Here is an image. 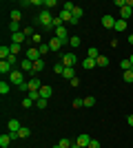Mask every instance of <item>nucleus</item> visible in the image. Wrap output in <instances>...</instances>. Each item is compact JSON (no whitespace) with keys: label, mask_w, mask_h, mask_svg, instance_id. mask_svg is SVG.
Listing matches in <instances>:
<instances>
[{"label":"nucleus","mask_w":133,"mask_h":148,"mask_svg":"<svg viewBox=\"0 0 133 148\" xmlns=\"http://www.w3.org/2000/svg\"><path fill=\"white\" fill-rule=\"evenodd\" d=\"M62 44H64L62 40H58V38L53 36V40H49V49L51 51H60V49H62Z\"/></svg>","instance_id":"obj_15"},{"label":"nucleus","mask_w":133,"mask_h":148,"mask_svg":"<svg viewBox=\"0 0 133 148\" xmlns=\"http://www.w3.org/2000/svg\"><path fill=\"white\" fill-rule=\"evenodd\" d=\"M27 84H29V93H31V91H40V88H42V84H40V77H31Z\"/></svg>","instance_id":"obj_10"},{"label":"nucleus","mask_w":133,"mask_h":148,"mask_svg":"<svg viewBox=\"0 0 133 148\" xmlns=\"http://www.w3.org/2000/svg\"><path fill=\"white\" fill-rule=\"evenodd\" d=\"M87 58H91V60H98V58H100V51L95 49V47H91V49L87 51Z\"/></svg>","instance_id":"obj_25"},{"label":"nucleus","mask_w":133,"mask_h":148,"mask_svg":"<svg viewBox=\"0 0 133 148\" xmlns=\"http://www.w3.org/2000/svg\"><path fill=\"white\" fill-rule=\"evenodd\" d=\"M95 62H98V66H109V58L107 56H100Z\"/></svg>","instance_id":"obj_35"},{"label":"nucleus","mask_w":133,"mask_h":148,"mask_svg":"<svg viewBox=\"0 0 133 148\" xmlns=\"http://www.w3.org/2000/svg\"><path fill=\"white\" fill-rule=\"evenodd\" d=\"M9 144H11V135H9V133H2V135H0V146H9Z\"/></svg>","instance_id":"obj_23"},{"label":"nucleus","mask_w":133,"mask_h":148,"mask_svg":"<svg viewBox=\"0 0 133 148\" xmlns=\"http://www.w3.org/2000/svg\"><path fill=\"white\" fill-rule=\"evenodd\" d=\"M58 146H60V148H71V146H73V142L64 137V139H60V142H58Z\"/></svg>","instance_id":"obj_32"},{"label":"nucleus","mask_w":133,"mask_h":148,"mask_svg":"<svg viewBox=\"0 0 133 148\" xmlns=\"http://www.w3.org/2000/svg\"><path fill=\"white\" fill-rule=\"evenodd\" d=\"M89 142H91V137H89L87 133H80V135L76 137V144H78L80 148H87V146H89Z\"/></svg>","instance_id":"obj_6"},{"label":"nucleus","mask_w":133,"mask_h":148,"mask_svg":"<svg viewBox=\"0 0 133 148\" xmlns=\"http://www.w3.org/2000/svg\"><path fill=\"white\" fill-rule=\"evenodd\" d=\"M82 106H84V99L82 97H76V99H73V108H82Z\"/></svg>","instance_id":"obj_41"},{"label":"nucleus","mask_w":133,"mask_h":148,"mask_svg":"<svg viewBox=\"0 0 133 148\" xmlns=\"http://www.w3.org/2000/svg\"><path fill=\"white\" fill-rule=\"evenodd\" d=\"M7 77H9V82H11L13 86H22V84H25V80H22V71H16V69H13Z\"/></svg>","instance_id":"obj_2"},{"label":"nucleus","mask_w":133,"mask_h":148,"mask_svg":"<svg viewBox=\"0 0 133 148\" xmlns=\"http://www.w3.org/2000/svg\"><path fill=\"white\" fill-rule=\"evenodd\" d=\"M51 95H53V88H51L49 84H42V88H40V97H42V99H49Z\"/></svg>","instance_id":"obj_11"},{"label":"nucleus","mask_w":133,"mask_h":148,"mask_svg":"<svg viewBox=\"0 0 133 148\" xmlns=\"http://www.w3.org/2000/svg\"><path fill=\"white\" fill-rule=\"evenodd\" d=\"M51 7H56V0H44V9H47V11H49Z\"/></svg>","instance_id":"obj_43"},{"label":"nucleus","mask_w":133,"mask_h":148,"mask_svg":"<svg viewBox=\"0 0 133 148\" xmlns=\"http://www.w3.org/2000/svg\"><path fill=\"white\" fill-rule=\"evenodd\" d=\"M22 33H25L27 38H33V36H36V33H33V27H25V29H22Z\"/></svg>","instance_id":"obj_42"},{"label":"nucleus","mask_w":133,"mask_h":148,"mask_svg":"<svg viewBox=\"0 0 133 148\" xmlns=\"http://www.w3.org/2000/svg\"><path fill=\"white\" fill-rule=\"evenodd\" d=\"M53 148H60V146H58V144H56V146H53Z\"/></svg>","instance_id":"obj_55"},{"label":"nucleus","mask_w":133,"mask_h":148,"mask_svg":"<svg viewBox=\"0 0 133 148\" xmlns=\"http://www.w3.org/2000/svg\"><path fill=\"white\" fill-rule=\"evenodd\" d=\"M38 51H40V56H44V53H49V42H42V44H40V47H38Z\"/></svg>","instance_id":"obj_34"},{"label":"nucleus","mask_w":133,"mask_h":148,"mask_svg":"<svg viewBox=\"0 0 133 148\" xmlns=\"http://www.w3.org/2000/svg\"><path fill=\"white\" fill-rule=\"evenodd\" d=\"M93 66H98V62H95V60H91V58L82 60V69H84V71H91Z\"/></svg>","instance_id":"obj_20"},{"label":"nucleus","mask_w":133,"mask_h":148,"mask_svg":"<svg viewBox=\"0 0 133 148\" xmlns=\"http://www.w3.org/2000/svg\"><path fill=\"white\" fill-rule=\"evenodd\" d=\"M9 47H11V56H18V53H20V44L11 42V44H9Z\"/></svg>","instance_id":"obj_39"},{"label":"nucleus","mask_w":133,"mask_h":148,"mask_svg":"<svg viewBox=\"0 0 133 148\" xmlns=\"http://www.w3.org/2000/svg\"><path fill=\"white\" fill-rule=\"evenodd\" d=\"M69 84H71V86H73V88H78V86H80V77H73V80H71Z\"/></svg>","instance_id":"obj_46"},{"label":"nucleus","mask_w":133,"mask_h":148,"mask_svg":"<svg viewBox=\"0 0 133 148\" xmlns=\"http://www.w3.org/2000/svg\"><path fill=\"white\" fill-rule=\"evenodd\" d=\"M38 22L44 27V29H53V16H51L47 9H42L40 11V16H38Z\"/></svg>","instance_id":"obj_1"},{"label":"nucleus","mask_w":133,"mask_h":148,"mask_svg":"<svg viewBox=\"0 0 133 148\" xmlns=\"http://www.w3.org/2000/svg\"><path fill=\"white\" fill-rule=\"evenodd\" d=\"M11 71H13V66L9 64V62H7V60H0V73H2V75H9Z\"/></svg>","instance_id":"obj_12"},{"label":"nucleus","mask_w":133,"mask_h":148,"mask_svg":"<svg viewBox=\"0 0 133 148\" xmlns=\"http://www.w3.org/2000/svg\"><path fill=\"white\" fill-rule=\"evenodd\" d=\"M53 31H56V38H58V40H62V42H69V31H67V27H56V29H53Z\"/></svg>","instance_id":"obj_4"},{"label":"nucleus","mask_w":133,"mask_h":148,"mask_svg":"<svg viewBox=\"0 0 133 148\" xmlns=\"http://www.w3.org/2000/svg\"><path fill=\"white\" fill-rule=\"evenodd\" d=\"M131 13H133V9H131L129 5H124V7L120 9V18H122V20H129V18H131Z\"/></svg>","instance_id":"obj_17"},{"label":"nucleus","mask_w":133,"mask_h":148,"mask_svg":"<svg viewBox=\"0 0 133 148\" xmlns=\"http://www.w3.org/2000/svg\"><path fill=\"white\" fill-rule=\"evenodd\" d=\"M7 62H9V64H11V66H13V64L18 62V58H16V56H9V60H7Z\"/></svg>","instance_id":"obj_49"},{"label":"nucleus","mask_w":133,"mask_h":148,"mask_svg":"<svg viewBox=\"0 0 133 148\" xmlns=\"http://www.w3.org/2000/svg\"><path fill=\"white\" fill-rule=\"evenodd\" d=\"M33 104H36V102H33L31 97H25V99H22V106H25V108H31Z\"/></svg>","instance_id":"obj_40"},{"label":"nucleus","mask_w":133,"mask_h":148,"mask_svg":"<svg viewBox=\"0 0 133 148\" xmlns=\"http://www.w3.org/2000/svg\"><path fill=\"white\" fill-rule=\"evenodd\" d=\"M93 104H95V97H93V95H89V97H84V106H87V108H91Z\"/></svg>","instance_id":"obj_36"},{"label":"nucleus","mask_w":133,"mask_h":148,"mask_svg":"<svg viewBox=\"0 0 133 148\" xmlns=\"http://www.w3.org/2000/svg\"><path fill=\"white\" fill-rule=\"evenodd\" d=\"M62 9H67V11H73V9H76V5H73V2H64Z\"/></svg>","instance_id":"obj_44"},{"label":"nucleus","mask_w":133,"mask_h":148,"mask_svg":"<svg viewBox=\"0 0 133 148\" xmlns=\"http://www.w3.org/2000/svg\"><path fill=\"white\" fill-rule=\"evenodd\" d=\"M11 91V82H0V95H7V93Z\"/></svg>","instance_id":"obj_21"},{"label":"nucleus","mask_w":133,"mask_h":148,"mask_svg":"<svg viewBox=\"0 0 133 148\" xmlns=\"http://www.w3.org/2000/svg\"><path fill=\"white\" fill-rule=\"evenodd\" d=\"M64 69H67V66H64V64H62L60 60H58L56 64H53V71H56V75H62V73H64Z\"/></svg>","instance_id":"obj_26"},{"label":"nucleus","mask_w":133,"mask_h":148,"mask_svg":"<svg viewBox=\"0 0 133 148\" xmlns=\"http://www.w3.org/2000/svg\"><path fill=\"white\" fill-rule=\"evenodd\" d=\"M102 27H104V29H113V27H115V18H113V16H109V13H107V16H102Z\"/></svg>","instance_id":"obj_7"},{"label":"nucleus","mask_w":133,"mask_h":148,"mask_svg":"<svg viewBox=\"0 0 133 148\" xmlns=\"http://www.w3.org/2000/svg\"><path fill=\"white\" fill-rule=\"evenodd\" d=\"M0 148H9V146H0Z\"/></svg>","instance_id":"obj_54"},{"label":"nucleus","mask_w":133,"mask_h":148,"mask_svg":"<svg viewBox=\"0 0 133 148\" xmlns=\"http://www.w3.org/2000/svg\"><path fill=\"white\" fill-rule=\"evenodd\" d=\"M31 40H33V42H36V44H38V47H40V44H42V40H40V36H38V33H36V36H33Z\"/></svg>","instance_id":"obj_48"},{"label":"nucleus","mask_w":133,"mask_h":148,"mask_svg":"<svg viewBox=\"0 0 133 148\" xmlns=\"http://www.w3.org/2000/svg\"><path fill=\"white\" fill-rule=\"evenodd\" d=\"M80 42H82V40H80L78 36H71V38H69V44L73 47V49H78V47H80Z\"/></svg>","instance_id":"obj_29"},{"label":"nucleus","mask_w":133,"mask_h":148,"mask_svg":"<svg viewBox=\"0 0 133 148\" xmlns=\"http://www.w3.org/2000/svg\"><path fill=\"white\" fill-rule=\"evenodd\" d=\"M9 18H11V22H20V18H22V11H20V9H13V11L9 13Z\"/></svg>","instance_id":"obj_22"},{"label":"nucleus","mask_w":133,"mask_h":148,"mask_svg":"<svg viewBox=\"0 0 133 148\" xmlns=\"http://www.w3.org/2000/svg\"><path fill=\"white\" fill-rule=\"evenodd\" d=\"M127 122H129V126H133V113H131V115L127 117Z\"/></svg>","instance_id":"obj_50"},{"label":"nucleus","mask_w":133,"mask_h":148,"mask_svg":"<svg viewBox=\"0 0 133 148\" xmlns=\"http://www.w3.org/2000/svg\"><path fill=\"white\" fill-rule=\"evenodd\" d=\"M9 56H11V47H9V44H2V47H0V60H9Z\"/></svg>","instance_id":"obj_16"},{"label":"nucleus","mask_w":133,"mask_h":148,"mask_svg":"<svg viewBox=\"0 0 133 148\" xmlns=\"http://www.w3.org/2000/svg\"><path fill=\"white\" fill-rule=\"evenodd\" d=\"M129 44H133V33H131V36H129Z\"/></svg>","instance_id":"obj_51"},{"label":"nucleus","mask_w":133,"mask_h":148,"mask_svg":"<svg viewBox=\"0 0 133 148\" xmlns=\"http://www.w3.org/2000/svg\"><path fill=\"white\" fill-rule=\"evenodd\" d=\"M129 60H131V64H133V56H131V58H129Z\"/></svg>","instance_id":"obj_53"},{"label":"nucleus","mask_w":133,"mask_h":148,"mask_svg":"<svg viewBox=\"0 0 133 148\" xmlns=\"http://www.w3.org/2000/svg\"><path fill=\"white\" fill-rule=\"evenodd\" d=\"M44 69V60H38V62H33V73H40Z\"/></svg>","instance_id":"obj_30"},{"label":"nucleus","mask_w":133,"mask_h":148,"mask_svg":"<svg viewBox=\"0 0 133 148\" xmlns=\"http://www.w3.org/2000/svg\"><path fill=\"white\" fill-rule=\"evenodd\" d=\"M120 69H122V71H131V69H133L131 60H122V62H120Z\"/></svg>","instance_id":"obj_31"},{"label":"nucleus","mask_w":133,"mask_h":148,"mask_svg":"<svg viewBox=\"0 0 133 148\" xmlns=\"http://www.w3.org/2000/svg\"><path fill=\"white\" fill-rule=\"evenodd\" d=\"M76 60H78V58H76V53H64V56H62V60H60V62H62L64 66L69 69V66H73V64H76Z\"/></svg>","instance_id":"obj_5"},{"label":"nucleus","mask_w":133,"mask_h":148,"mask_svg":"<svg viewBox=\"0 0 133 148\" xmlns=\"http://www.w3.org/2000/svg\"><path fill=\"white\" fill-rule=\"evenodd\" d=\"M20 128H22V126H20L18 119H9V124H7V130H9V133H18Z\"/></svg>","instance_id":"obj_13"},{"label":"nucleus","mask_w":133,"mask_h":148,"mask_svg":"<svg viewBox=\"0 0 133 148\" xmlns=\"http://www.w3.org/2000/svg\"><path fill=\"white\" fill-rule=\"evenodd\" d=\"M25 58H27V60H31V62H38V60H42V56H40L38 47H29V49H27V53H25Z\"/></svg>","instance_id":"obj_3"},{"label":"nucleus","mask_w":133,"mask_h":148,"mask_svg":"<svg viewBox=\"0 0 133 148\" xmlns=\"http://www.w3.org/2000/svg\"><path fill=\"white\" fill-rule=\"evenodd\" d=\"M9 31H11V33H18L20 31V22H9Z\"/></svg>","instance_id":"obj_37"},{"label":"nucleus","mask_w":133,"mask_h":148,"mask_svg":"<svg viewBox=\"0 0 133 148\" xmlns=\"http://www.w3.org/2000/svg\"><path fill=\"white\" fill-rule=\"evenodd\" d=\"M20 66H22V73H33V62L31 60H20Z\"/></svg>","instance_id":"obj_9"},{"label":"nucleus","mask_w":133,"mask_h":148,"mask_svg":"<svg viewBox=\"0 0 133 148\" xmlns=\"http://www.w3.org/2000/svg\"><path fill=\"white\" fill-rule=\"evenodd\" d=\"M127 27H129V20H115V27H113V29L115 31H118V33H122V31H127Z\"/></svg>","instance_id":"obj_14"},{"label":"nucleus","mask_w":133,"mask_h":148,"mask_svg":"<svg viewBox=\"0 0 133 148\" xmlns=\"http://www.w3.org/2000/svg\"><path fill=\"white\" fill-rule=\"evenodd\" d=\"M113 5H115V7H120V9H122V7H124V5H127V0H115V2H113Z\"/></svg>","instance_id":"obj_47"},{"label":"nucleus","mask_w":133,"mask_h":148,"mask_svg":"<svg viewBox=\"0 0 133 148\" xmlns=\"http://www.w3.org/2000/svg\"><path fill=\"white\" fill-rule=\"evenodd\" d=\"M62 77H67V80H73L76 77V71H73V66H69V69H64V73H62Z\"/></svg>","instance_id":"obj_24"},{"label":"nucleus","mask_w":133,"mask_h":148,"mask_svg":"<svg viewBox=\"0 0 133 148\" xmlns=\"http://www.w3.org/2000/svg\"><path fill=\"white\" fill-rule=\"evenodd\" d=\"M47 104H49V99H42V97H40L38 102H36V106H38V111H44V108H47Z\"/></svg>","instance_id":"obj_33"},{"label":"nucleus","mask_w":133,"mask_h":148,"mask_svg":"<svg viewBox=\"0 0 133 148\" xmlns=\"http://www.w3.org/2000/svg\"><path fill=\"white\" fill-rule=\"evenodd\" d=\"M87 148H100V142H98V139H91V142H89V146Z\"/></svg>","instance_id":"obj_45"},{"label":"nucleus","mask_w":133,"mask_h":148,"mask_svg":"<svg viewBox=\"0 0 133 148\" xmlns=\"http://www.w3.org/2000/svg\"><path fill=\"white\" fill-rule=\"evenodd\" d=\"M58 16H60V20H62V22H73V11H67V9H60V13H58Z\"/></svg>","instance_id":"obj_8"},{"label":"nucleus","mask_w":133,"mask_h":148,"mask_svg":"<svg viewBox=\"0 0 133 148\" xmlns=\"http://www.w3.org/2000/svg\"><path fill=\"white\" fill-rule=\"evenodd\" d=\"M71 148H80V146H78V144H76V142H73V146H71Z\"/></svg>","instance_id":"obj_52"},{"label":"nucleus","mask_w":133,"mask_h":148,"mask_svg":"<svg viewBox=\"0 0 133 148\" xmlns=\"http://www.w3.org/2000/svg\"><path fill=\"white\" fill-rule=\"evenodd\" d=\"M84 16V9L82 7H76V9H73V22H71V25H78V20L82 18Z\"/></svg>","instance_id":"obj_18"},{"label":"nucleus","mask_w":133,"mask_h":148,"mask_svg":"<svg viewBox=\"0 0 133 148\" xmlns=\"http://www.w3.org/2000/svg\"><path fill=\"white\" fill-rule=\"evenodd\" d=\"M122 80L127 82V84H133V69H131V71H124V75H122Z\"/></svg>","instance_id":"obj_27"},{"label":"nucleus","mask_w":133,"mask_h":148,"mask_svg":"<svg viewBox=\"0 0 133 148\" xmlns=\"http://www.w3.org/2000/svg\"><path fill=\"white\" fill-rule=\"evenodd\" d=\"M18 135H20V139H27V137L31 135V130L27 128V126H22V128H20V130H18Z\"/></svg>","instance_id":"obj_28"},{"label":"nucleus","mask_w":133,"mask_h":148,"mask_svg":"<svg viewBox=\"0 0 133 148\" xmlns=\"http://www.w3.org/2000/svg\"><path fill=\"white\" fill-rule=\"evenodd\" d=\"M25 33H22V31H18V33H11V42H16V44H22L25 42Z\"/></svg>","instance_id":"obj_19"},{"label":"nucleus","mask_w":133,"mask_h":148,"mask_svg":"<svg viewBox=\"0 0 133 148\" xmlns=\"http://www.w3.org/2000/svg\"><path fill=\"white\" fill-rule=\"evenodd\" d=\"M27 97H31L33 102H38V99H40V91H31V93H27Z\"/></svg>","instance_id":"obj_38"}]
</instances>
